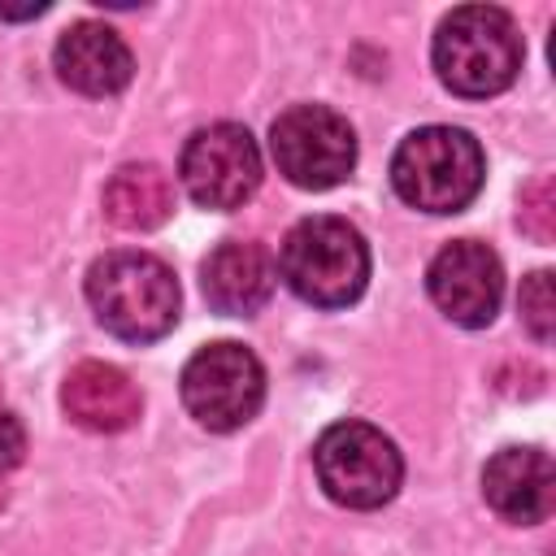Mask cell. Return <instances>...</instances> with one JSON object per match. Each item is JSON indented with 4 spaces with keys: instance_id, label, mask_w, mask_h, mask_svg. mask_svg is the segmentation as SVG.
I'll list each match as a JSON object with an SVG mask.
<instances>
[{
    "instance_id": "cell-1",
    "label": "cell",
    "mask_w": 556,
    "mask_h": 556,
    "mask_svg": "<svg viewBox=\"0 0 556 556\" xmlns=\"http://www.w3.org/2000/svg\"><path fill=\"white\" fill-rule=\"evenodd\" d=\"M87 300H91L96 321L126 343H152L169 334L178 321L174 269L161 256L139 252V248H117L91 261Z\"/></svg>"
},
{
    "instance_id": "cell-2",
    "label": "cell",
    "mask_w": 556,
    "mask_h": 556,
    "mask_svg": "<svg viewBox=\"0 0 556 556\" xmlns=\"http://www.w3.org/2000/svg\"><path fill=\"white\" fill-rule=\"evenodd\" d=\"M434 74L452 96L486 100L513 87L521 74L526 43L517 35V22L495 4H465L452 9L434 30Z\"/></svg>"
},
{
    "instance_id": "cell-3",
    "label": "cell",
    "mask_w": 556,
    "mask_h": 556,
    "mask_svg": "<svg viewBox=\"0 0 556 556\" xmlns=\"http://www.w3.org/2000/svg\"><path fill=\"white\" fill-rule=\"evenodd\" d=\"M282 282L313 308H343L369 282V248L365 235L330 213L304 217L287 230L278 252Z\"/></svg>"
},
{
    "instance_id": "cell-4",
    "label": "cell",
    "mask_w": 556,
    "mask_h": 556,
    "mask_svg": "<svg viewBox=\"0 0 556 556\" xmlns=\"http://www.w3.org/2000/svg\"><path fill=\"white\" fill-rule=\"evenodd\" d=\"M486 178L482 148L460 126H421L391 156V187L421 213H460Z\"/></svg>"
},
{
    "instance_id": "cell-5",
    "label": "cell",
    "mask_w": 556,
    "mask_h": 556,
    "mask_svg": "<svg viewBox=\"0 0 556 556\" xmlns=\"http://www.w3.org/2000/svg\"><path fill=\"white\" fill-rule=\"evenodd\" d=\"M321 491L343 508H382L400 482L404 460L395 443L369 421H334L313 447Z\"/></svg>"
},
{
    "instance_id": "cell-6",
    "label": "cell",
    "mask_w": 556,
    "mask_h": 556,
    "mask_svg": "<svg viewBox=\"0 0 556 556\" xmlns=\"http://www.w3.org/2000/svg\"><path fill=\"white\" fill-rule=\"evenodd\" d=\"M269 152L278 174L304 191H326L343 182L356 165V135L343 113L326 104H291L269 126Z\"/></svg>"
},
{
    "instance_id": "cell-7",
    "label": "cell",
    "mask_w": 556,
    "mask_h": 556,
    "mask_svg": "<svg viewBox=\"0 0 556 556\" xmlns=\"http://www.w3.org/2000/svg\"><path fill=\"white\" fill-rule=\"evenodd\" d=\"M265 400V369L243 343H208L182 365V404L208 430H239Z\"/></svg>"
},
{
    "instance_id": "cell-8",
    "label": "cell",
    "mask_w": 556,
    "mask_h": 556,
    "mask_svg": "<svg viewBox=\"0 0 556 556\" xmlns=\"http://www.w3.org/2000/svg\"><path fill=\"white\" fill-rule=\"evenodd\" d=\"M178 178L200 208L230 213L261 187V148L239 122H213L195 130L178 156Z\"/></svg>"
},
{
    "instance_id": "cell-9",
    "label": "cell",
    "mask_w": 556,
    "mask_h": 556,
    "mask_svg": "<svg viewBox=\"0 0 556 556\" xmlns=\"http://www.w3.org/2000/svg\"><path fill=\"white\" fill-rule=\"evenodd\" d=\"M426 291H430V300L439 304V313L447 321L478 330L495 317L500 295H504L500 256L478 239H456L430 261Z\"/></svg>"
},
{
    "instance_id": "cell-10",
    "label": "cell",
    "mask_w": 556,
    "mask_h": 556,
    "mask_svg": "<svg viewBox=\"0 0 556 556\" xmlns=\"http://www.w3.org/2000/svg\"><path fill=\"white\" fill-rule=\"evenodd\" d=\"M274 282H278V265H274L269 248H261L252 239H226L200 265L204 300L226 317H248V313L265 308L274 295Z\"/></svg>"
},
{
    "instance_id": "cell-11",
    "label": "cell",
    "mask_w": 556,
    "mask_h": 556,
    "mask_svg": "<svg viewBox=\"0 0 556 556\" xmlns=\"http://www.w3.org/2000/svg\"><path fill=\"white\" fill-rule=\"evenodd\" d=\"M61 408L74 426L91 434H117L139 421L143 395L126 369L104 361H78L61 382Z\"/></svg>"
},
{
    "instance_id": "cell-12",
    "label": "cell",
    "mask_w": 556,
    "mask_h": 556,
    "mask_svg": "<svg viewBox=\"0 0 556 556\" xmlns=\"http://www.w3.org/2000/svg\"><path fill=\"white\" fill-rule=\"evenodd\" d=\"M482 495L486 504L517 526H534L556 504V469L552 456L539 447H504L482 469Z\"/></svg>"
},
{
    "instance_id": "cell-13",
    "label": "cell",
    "mask_w": 556,
    "mask_h": 556,
    "mask_svg": "<svg viewBox=\"0 0 556 556\" xmlns=\"http://www.w3.org/2000/svg\"><path fill=\"white\" fill-rule=\"evenodd\" d=\"M52 61L61 83L83 96H117L135 74V56L126 39L104 22H74L56 39Z\"/></svg>"
},
{
    "instance_id": "cell-14",
    "label": "cell",
    "mask_w": 556,
    "mask_h": 556,
    "mask_svg": "<svg viewBox=\"0 0 556 556\" xmlns=\"http://www.w3.org/2000/svg\"><path fill=\"white\" fill-rule=\"evenodd\" d=\"M174 213V182L152 161H130L104 182V217L122 230H156Z\"/></svg>"
},
{
    "instance_id": "cell-15",
    "label": "cell",
    "mask_w": 556,
    "mask_h": 556,
    "mask_svg": "<svg viewBox=\"0 0 556 556\" xmlns=\"http://www.w3.org/2000/svg\"><path fill=\"white\" fill-rule=\"evenodd\" d=\"M517 308H521L526 330H530L539 343H552V334H556V295H552V269H534V274L521 282Z\"/></svg>"
},
{
    "instance_id": "cell-16",
    "label": "cell",
    "mask_w": 556,
    "mask_h": 556,
    "mask_svg": "<svg viewBox=\"0 0 556 556\" xmlns=\"http://www.w3.org/2000/svg\"><path fill=\"white\" fill-rule=\"evenodd\" d=\"M556 204V195H552V178H539L534 187H526V195H521V226L539 239V243H552V235H556V226H552V208Z\"/></svg>"
},
{
    "instance_id": "cell-17",
    "label": "cell",
    "mask_w": 556,
    "mask_h": 556,
    "mask_svg": "<svg viewBox=\"0 0 556 556\" xmlns=\"http://www.w3.org/2000/svg\"><path fill=\"white\" fill-rule=\"evenodd\" d=\"M22 452H26V430H22V421H17L9 408H0V473L13 469V465L22 460Z\"/></svg>"
}]
</instances>
